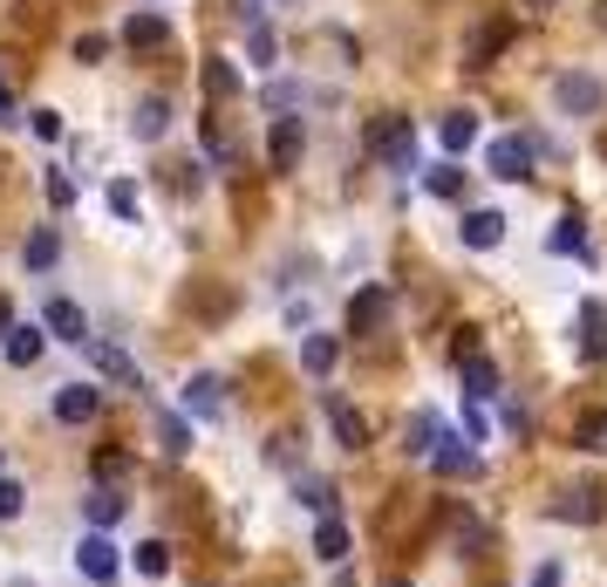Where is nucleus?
Instances as JSON below:
<instances>
[{"mask_svg": "<svg viewBox=\"0 0 607 587\" xmlns=\"http://www.w3.org/2000/svg\"><path fill=\"white\" fill-rule=\"evenodd\" d=\"M553 109L559 116H600L607 109V83L587 75V69H559L553 75Z\"/></svg>", "mask_w": 607, "mask_h": 587, "instance_id": "nucleus-1", "label": "nucleus"}, {"mask_svg": "<svg viewBox=\"0 0 607 587\" xmlns=\"http://www.w3.org/2000/svg\"><path fill=\"white\" fill-rule=\"evenodd\" d=\"M314 554L328 560V567H342V560H348V526H342V513H328V520L314 526Z\"/></svg>", "mask_w": 607, "mask_h": 587, "instance_id": "nucleus-20", "label": "nucleus"}, {"mask_svg": "<svg viewBox=\"0 0 607 587\" xmlns=\"http://www.w3.org/2000/svg\"><path fill=\"white\" fill-rule=\"evenodd\" d=\"M232 14H239V21H260V14H266V0H232Z\"/></svg>", "mask_w": 607, "mask_h": 587, "instance_id": "nucleus-44", "label": "nucleus"}, {"mask_svg": "<svg viewBox=\"0 0 607 587\" xmlns=\"http://www.w3.org/2000/svg\"><path fill=\"white\" fill-rule=\"evenodd\" d=\"M430 464H437V472H443V479H478V451H464V444L451 438V430H443V438H437V451H430Z\"/></svg>", "mask_w": 607, "mask_h": 587, "instance_id": "nucleus-16", "label": "nucleus"}, {"mask_svg": "<svg viewBox=\"0 0 607 587\" xmlns=\"http://www.w3.org/2000/svg\"><path fill=\"white\" fill-rule=\"evenodd\" d=\"M130 130H137L144 144H157V137L171 130V103H165V96H144V103H137V124H130Z\"/></svg>", "mask_w": 607, "mask_h": 587, "instance_id": "nucleus-21", "label": "nucleus"}, {"mask_svg": "<svg viewBox=\"0 0 607 587\" xmlns=\"http://www.w3.org/2000/svg\"><path fill=\"white\" fill-rule=\"evenodd\" d=\"M137 574H144V580H165V574H171V546H165V539H144V546H137Z\"/></svg>", "mask_w": 607, "mask_h": 587, "instance_id": "nucleus-29", "label": "nucleus"}, {"mask_svg": "<svg viewBox=\"0 0 607 587\" xmlns=\"http://www.w3.org/2000/svg\"><path fill=\"white\" fill-rule=\"evenodd\" d=\"M247 55H253V62H273V55H280V49H273V28H266V21H253V34H247Z\"/></svg>", "mask_w": 607, "mask_h": 587, "instance_id": "nucleus-37", "label": "nucleus"}, {"mask_svg": "<svg viewBox=\"0 0 607 587\" xmlns=\"http://www.w3.org/2000/svg\"><path fill=\"white\" fill-rule=\"evenodd\" d=\"M383 315H389V287L376 281V287H362V294L348 301V335H376Z\"/></svg>", "mask_w": 607, "mask_h": 587, "instance_id": "nucleus-12", "label": "nucleus"}, {"mask_svg": "<svg viewBox=\"0 0 607 587\" xmlns=\"http://www.w3.org/2000/svg\"><path fill=\"white\" fill-rule=\"evenodd\" d=\"M8 328H14V307H8V294H0V342H8Z\"/></svg>", "mask_w": 607, "mask_h": 587, "instance_id": "nucleus-45", "label": "nucleus"}, {"mask_svg": "<svg viewBox=\"0 0 607 587\" xmlns=\"http://www.w3.org/2000/svg\"><path fill=\"white\" fill-rule=\"evenodd\" d=\"M580 356H587V363L607 356V307H600V301H580Z\"/></svg>", "mask_w": 607, "mask_h": 587, "instance_id": "nucleus-18", "label": "nucleus"}, {"mask_svg": "<svg viewBox=\"0 0 607 587\" xmlns=\"http://www.w3.org/2000/svg\"><path fill=\"white\" fill-rule=\"evenodd\" d=\"M109 212H116V219H137V212H144V199H137L130 178H109Z\"/></svg>", "mask_w": 607, "mask_h": 587, "instance_id": "nucleus-32", "label": "nucleus"}, {"mask_svg": "<svg viewBox=\"0 0 607 587\" xmlns=\"http://www.w3.org/2000/svg\"><path fill=\"white\" fill-rule=\"evenodd\" d=\"M423 191H430V199H458V191H464V171L443 158V165H430V171H423Z\"/></svg>", "mask_w": 607, "mask_h": 587, "instance_id": "nucleus-28", "label": "nucleus"}, {"mask_svg": "<svg viewBox=\"0 0 607 587\" xmlns=\"http://www.w3.org/2000/svg\"><path fill=\"white\" fill-rule=\"evenodd\" d=\"M219 389H226L219 376H191V382H185V410H191V417H219V403H226Z\"/></svg>", "mask_w": 607, "mask_h": 587, "instance_id": "nucleus-23", "label": "nucleus"}, {"mask_svg": "<svg viewBox=\"0 0 607 587\" xmlns=\"http://www.w3.org/2000/svg\"><path fill=\"white\" fill-rule=\"evenodd\" d=\"M14 587H28V580H14Z\"/></svg>", "mask_w": 607, "mask_h": 587, "instance_id": "nucleus-48", "label": "nucleus"}, {"mask_svg": "<svg viewBox=\"0 0 607 587\" xmlns=\"http://www.w3.org/2000/svg\"><path fill=\"white\" fill-rule=\"evenodd\" d=\"M396 587H410V580H396Z\"/></svg>", "mask_w": 607, "mask_h": 587, "instance_id": "nucleus-47", "label": "nucleus"}, {"mask_svg": "<svg viewBox=\"0 0 607 587\" xmlns=\"http://www.w3.org/2000/svg\"><path fill=\"white\" fill-rule=\"evenodd\" d=\"M437 438H443V417H437V410H417V417H410V451H417V458H430V451H437Z\"/></svg>", "mask_w": 607, "mask_h": 587, "instance_id": "nucleus-26", "label": "nucleus"}, {"mask_svg": "<svg viewBox=\"0 0 607 587\" xmlns=\"http://www.w3.org/2000/svg\"><path fill=\"white\" fill-rule=\"evenodd\" d=\"M28 124H34V137H42V144H55V137H62V116H55V109H34Z\"/></svg>", "mask_w": 607, "mask_h": 587, "instance_id": "nucleus-40", "label": "nucleus"}, {"mask_svg": "<svg viewBox=\"0 0 607 587\" xmlns=\"http://www.w3.org/2000/svg\"><path fill=\"white\" fill-rule=\"evenodd\" d=\"M42 191H49V206H55V212H69V206H75V178H69V171H49V178H42Z\"/></svg>", "mask_w": 607, "mask_h": 587, "instance_id": "nucleus-33", "label": "nucleus"}, {"mask_svg": "<svg viewBox=\"0 0 607 587\" xmlns=\"http://www.w3.org/2000/svg\"><path fill=\"white\" fill-rule=\"evenodd\" d=\"M103 55H109L103 34H83V42H75V62H103Z\"/></svg>", "mask_w": 607, "mask_h": 587, "instance_id": "nucleus-41", "label": "nucleus"}, {"mask_svg": "<svg viewBox=\"0 0 607 587\" xmlns=\"http://www.w3.org/2000/svg\"><path fill=\"white\" fill-rule=\"evenodd\" d=\"M458 539H464V554H484V546H492V533H484L478 520H458Z\"/></svg>", "mask_w": 607, "mask_h": 587, "instance_id": "nucleus-39", "label": "nucleus"}, {"mask_svg": "<svg viewBox=\"0 0 607 587\" xmlns=\"http://www.w3.org/2000/svg\"><path fill=\"white\" fill-rule=\"evenodd\" d=\"M464 397H471V403L499 397V363H492V356H471V363H464Z\"/></svg>", "mask_w": 607, "mask_h": 587, "instance_id": "nucleus-22", "label": "nucleus"}, {"mask_svg": "<svg viewBox=\"0 0 607 587\" xmlns=\"http://www.w3.org/2000/svg\"><path fill=\"white\" fill-rule=\"evenodd\" d=\"M574 444L594 451V458H607V410H587V417L574 423Z\"/></svg>", "mask_w": 607, "mask_h": 587, "instance_id": "nucleus-27", "label": "nucleus"}, {"mask_svg": "<svg viewBox=\"0 0 607 587\" xmlns=\"http://www.w3.org/2000/svg\"><path fill=\"white\" fill-rule=\"evenodd\" d=\"M83 513H90V526H96V533H109V526H124L130 499H124V492H109V485H96V492L83 499Z\"/></svg>", "mask_w": 607, "mask_h": 587, "instance_id": "nucleus-17", "label": "nucleus"}, {"mask_svg": "<svg viewBox=\"0 0 607 587\" xmlns=\"http://www.w3.org/2000/svg\"><path fill=\"white\" fill-rule=\"evenodd\" d=\"M21 505H28V492L14 479H0V520H21Z\"/></svg>", "mask_w": 607, "mask_h": 587, "instance_id": "nucleus-38", "label": "nucleus"}, {"mask_svg": "<svg viewBox=\"0 0 607 587\" xmlns=\"http://www.w3.org/2000/svg\"><path fill=\"white\" fill-rule=\"evenodd\" d=\"M301 150H307V137H301V116H280L273 124V137H266V165L287 178V171H301Z\"/></svg>", "mask_w": 607, "mask_h": 587, "instance_id": "nucleus-6", "label": "nucleus"}, {"mask_svg": "<svg viewBox=\"0 0 607 587\" xmlns=\"http://www.w3.org/2000/svg\"><path fill=\"white\" fill-rule=\"evenodd\" d=\"M533 587H566V567H559V560H546V567L533 574Z\"/></svg>", "mask_w": 607, "mask_h": 587, "instance_id": "nucleus-42", "label": "nucleus"}, {"mask_svg": "<svg viewBox=\"0 0 607 587\" xmlns=\"http://www.w3.org/2000/svg\"><path fill=\"white\" fill-rule=\"evenodd\" d=\"M21 260H28V273H49V266L62 260V232H55V226H42V232H28V247H21Z\"/></svg>", "mask_w": 607, "mask_h": 587, "instance_id": "nucleus-19", "label": "nucleus"}, {"mask_svg": "<svg viewBox=\"0 0 607 587\" xmlns=\"http://www.w3.org/2000/svg\"><path fill=\"white\" fill-rule=\"evenodd\" d=\"M96 410H103L96 382H62L55 389V423H96Z\"/></svg>", "mask_w": 607, "mask_h": 587, "instance_id": "nucleus-7", "label": "nucleus"}, {"mask_svg": "<svg viewBox=\"0 0 607 587\" xmlns=\"http://www.w3.org/2000/svg\"><path fill=\"white\" fill-rule=\"evenodd\" d=\"M464 430H471V438H492V423H484V403H471V410H464Z\"/></svg>", "mask_w": 607, "mask_h": 587, "instance_id": "nucleus-43", "label": "nucleus"}, {"mask_svg": "<svg viewBox=\"0 0 607 587\" xmlns=\"http://www.w3.org/2000/svg\"><path fill=\"white\" fill-rule=\"evenodd\" d=\"M0 348H8V363H14V369H34V363H42V348H49V328H28V322H14Z\"/></svg>", "mask_w": 607, "mask_h": 587, "instance_id": "nucleus-14", "label": "nucleus"}, {"mask_svg": "<svg viewBox=\"0 0 607 587\" xmlns=\"http://www.w3.org/2000/svg\"><path fill=\"white\" fill-rule=\"evenodd\" d=\"M505 212H464V226H458V240L471 247V253H492V247H505Z\"/></svg>", "mask_w": 607, "mask_h": 587, "instance_id": "nucleus-11", "label": "nucleus"}, {"mask_svg": "<svg viewBox=\"0 0 607 587\" xmlns=\"http://www.w3.org/2000/svg\"><path fill=\"white\" fill-rule=\"evenodd\" d=\"M505 49H512V21H505V14H484V21L471 28V42H464V62L484 69V62L505 55Z\"/></svg>", "mask_w": 607, "mask_h": 587, "instance_id": "nucleus-5", "label": "nucleus"}, {"mask_svg": "<svg viewBox=\"0 0 607 587\" xmlns=\"http://www.w3.org/2000/svg\"><path fill=\"white\" fill-rule=\"evenodd\" d=\"M42 328L55 335V342H75V348H90V315H83V307H75V301H49V315H42Z\"/></svg>", "mask_w": 607, "mask_h": 587, "instance_id": "nucleus-9", "label": "nucleus"}, {"mask_svg": "<svg viewBox=\"0 0 607 587\" xmlns=\"http://www.w3.org/2000/svg\"><path fill=\"white\" fill-rule=\"evenodd\" d=\"M328 430H335V438H342V451H369V417H362L355 403L328 397Z\"/></svg>", "mask_w": 607, "mask_h": 587, "instance_id": "nucleus-13", "label": "nucleus"}, {"mask_svg": "<svg viewBox=\"0 0 607 587\" xmlns=\"http://www.w3.org/2000/svg\"><path fill=\"white\" fill-rule=\"evenodd\" d=\"M525 8H553V0H525Z\"/></svg>", "mask_w": 607, "mask_h": 587, "instance_id": "nucleus-46", "label": "nucleus"}, {"mask_svg": "<svg viewBox=\"0 0 607 587\" xmlns=\"http://www.w3.org/2000/svg\"><path fill=\"white\" fill-rule=\"evenodd\" d=\"M301 505H314L321 520L335 513V485H321V479H301Z\"/></svg>", "mask_w": 607, "mask_h": 587, "instance_id": "nucleus-34", "label": "nucleus"}, {"mask_svg": "<svg viewBox=\"0 0 607 587\" xmlns=\"http://www.w3.org/2000/svg\"><path fill=\"white\" fill-rule=\"evenodd\" d=\"M157 451H165V458H185V451H191V423L171 417V410H157Z\"/></svg>", "mask_w": 607, "mask_h": 587, "instance_id": "nucleus-24", "label": "nucleus"}, {"mask_svg": "<svg viewBox=\"0 0 607 587\" xmlns=\"http://www.w3.org/2000/svg\"><path fill=\"white\" fill-rule=\"evenodd\" d=\"M533 137H492L484 144V165H492V178H505V185H519V178H533Z\"/></svg>", "mask_w": 607, "mask_h": 587, "instance_id": "nucleus-3", "label": "nucleus"}, {"mask_svg": "<svg viewBox=\"0 0 607 587\" xmlns=\"http://www.w3.org/2000/svg\"><path fill=\"white\" fill-rule=\"evenodd\" d=\"M301 369H307V376H328V369H335V335H307V342H301Z\"/></svg>", "mask_w": 607, "mask_h": 587, "instance_id": "nucleus-25", "label": "nucleus"}, {"mask_svg": "<svg viewBox=\"0 0 607 587\" xmlns=\"http://www.w3.org/2000/svg\"><path fill=\"white\" fill-rule=\"evenodd\" d=\"M546 247H559V253H580V212H566V219H559V232H546Z\"/></svg>", "mask_w": 607, "mask_h": 587, "instance_id": "nucleus-35", "label": "nucleus"}, {"mask_svg": "<svg viewBox=\"0 0 607 587\" xmlns=\"http://www.w3.org/2000/svg\"><path fill=\"white\" fill-rule=\"evenodd\" d=\"M165 42H171V14H157V8H137V14L124 21V49L150 55V49H165Z\"/></svg>", "mask_w": 607, "mask_h": 587, "instance_id": "nucleus-8", "label": "nucleus"}, {"mask_svg": "<svg viewBox=\"0 0 607 587\" xmlns=\"http://www.w3.org/2000/svg\"><path fill=\"white\" fill-rule=\"evenodd\" d=\"M206 90H212V96H239V69H232L226 55L206 62Z\"/></svg>", "mask_w": 607, "mask_h": 587, "instance_id": "nucleus-31", "label": "nucleus"}, {"mask_svg": "<svg viewBox=\"0 0 607 587\" xmlns=\"http://www.w3.org/2000/svg\"><path fill=\"white\" fill-rule=\"evenodd\" d=\"M437 144H443V158H458V150H471V144H478V116H471V109H443Z\"/></svg>", "mask_w": 607, "mask_h": 587, "instance_id": "nucleus-15", "label": "nucleus"}, {"mask_svg": "<svg viewBox=\"0 0 607 587\" xmlns=\"http://www.w3.org/2000/svg\"><path fill=\"white\" fill-rule=\"evenodd\" d=\"M75 567H83V580H116V539L109 533H90L83 546H75Z\"/></svg>", "mask_w": 607, "mask_h": 587, "instance_id": "nucleus-10", "label": "nucleus"}, {"mask_svg": "<svg viewBox=\"0 0 607 587\" xmlns=\"http://www.w3.org/2000/svg\"><path fill=\"white\" fill-rule=\"evenodd\" d=\"M553 520H566V526H600V520H607V492H600V485H566V492L553 499Z\"/></svg>", "mask_w": 607, "mask_h": 587, "instance_id": "nucleus-4", "label": "nucleus"}, {"mask_svg": "<svg viewBox=\"0 0 607 587\" xmlns=\"http://www.w3.org/2000/svg\"><path fill=\"white\" fill-rule=\"evenodd\" d=\"M96 479H103V485H109V479L124 485V479H130V458H124V451H96Z\"/></svg>", "mask_w": 607, "mask_h": 587, "instance_id": "nucleus-36", "label": "nucleus"}, {"mask_svg": "<svg viewBox=\"0 0 607 587\" xmlns=\"http://www.w3.org/2000/svg\"><path fill=\"white\" fill-rule=\"evenodd\" d=\"M369 150L389 171H417V137H410V116H376L369 124Z\"/></svg>", "mask_w": 607, "mask_h": 587, "instance_id": "nucleus-2", "label": "nucleus"}, {"mask_svg": "<svg viewBox=\"0 0 607 587\" xmlns=\"http://www.w3.org/2000/svg\"><path fill=\"white\" fill-rule=\"evenodd\" d=\"M90 356H96V369H103L109 382H130V389H137V363L124 356V348H90Z\"/></svg>", "mask_w": 607, "mask_h": 587, "instance_id": "nucleus-30", "label": "nucleus"}]
</instances>
